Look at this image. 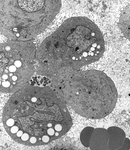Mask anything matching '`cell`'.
Segmentation results:
<instances>
[{
    "label": "cell",
    "instance_id": "1",
    "mask_svg": "<svg viewBox=\"0 0 130 150\" xmlns=\"http://www.w3.org/2000/svg\"><path fill=\"white\" fill-rule=\"evenodd\" d=\"M3 135L22 149L44 147L67 134L73 125L70 109L50 86H27L3 98Z\"/></svg>",
    "mask_w": 130,
    "mask_h": 150
},
{
    "label": "cell",
    "instance_id": "5",
    "mask_svg": "<svg viewBox=\"0 0 130 150\" xmlns=\"http://www.w3.org/2000/svg\"><path fill=\"white\" fill-rule=\"evenodd\" d=\"M34 40H6L0 48V90L11 95L25 88L35 73Z\"/></svg>",
    "mask_w": 130,
    "mask_h": 150
},
{
    "label": "cell",
    "instance_id": "3",
    "mask_svg": "<svg viewBox=\"0 0 130 150\" xmlns=\"http://www.w3.org/2000/svg\"><path fill=\"white\" fill-rule=\"evenodd\" d=\"M50 78L52 90L81 117L103 119L116 107L117 88L102 71L67 67L60 69Z\"/></svg>",
    "mask_w": 130,
    "mask_h": 150
},
{
    "label": "cell",
    "instance_id": "2",
    "mask_svg": "<svg viewBox=\"0 0 130 150\" xmlns=\"http://www.w3.org/2000/svg\"><path fill=\"white\" fill-rule=\"evenodd\" d=\"M105 50L98 25L86 16H73L36 46L35 73L50 78L63 68L87 70L103 58Z\"/></svg>",
    "mask_w": 130,
    "mask_h": 150
},
{
    "label": "cell",
    "instance_id": "6",
    "mask_svg": "<svg viewBox=\"0 0 130 150\" xmlns=\"http://www.w3.org/2000/svg\"><path fill=\"white\" fill-rule=\"evenodd\" d=\"M87 119V123L78 126L80 129L76 134L86 149L120 150L125 145L128 138L122 128L98 124L97 119Z\"/></svg>",
    "mask_w": 130,
    "mask_h": 150
},
{
    "label": "cell",
    "instance_id": "4",
    "mask_svg": "<svg viewBox=\"0 0 130 150\" xmlns=\"http://www.w3.org/2000/svg\"><path fill=\"white\" fill-rule=\"evenodd\" d=\"M0 2L1 33L6 40H34L51 24L62 7L59 0Z\"/></svg>",
    "mask_w": 130,
    "mask_h": 150
}]
</instances>
